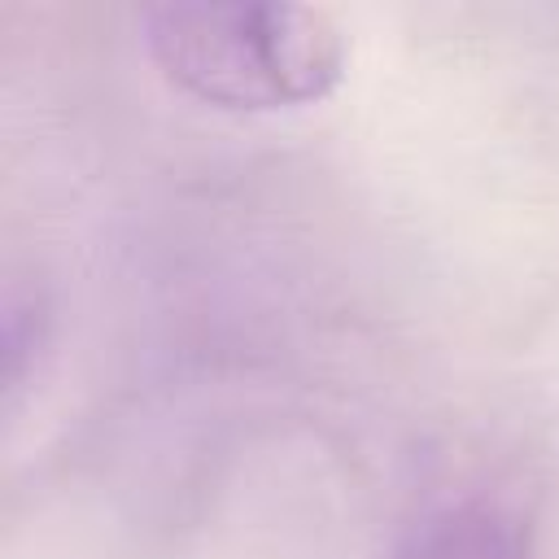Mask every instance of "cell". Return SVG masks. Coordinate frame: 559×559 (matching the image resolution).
Instances as JSON below:
<instances>
[{"instance_id":"cell-1","label":"cell","mask_w":559,"mask_h":559,"mask_svg":"<svg viewBox=\"0 0 559 559\" xmlns=\"http://www.w3.org/2000/svg\"><path fill=\"white\" fill-rule=\"evenodd\" d=\"M144 44L162 74L223 109H284L332 92L345 39L314 4H153Z\"/></svg>"},{"instance_id":"cell-2","label":"cell","mask_w":559,"mask_h":559,"mask_svg":"<svg viewBox=\"0 0 559 559\" xmlns=\"http://www.w3.org/2000/svg\"><path fill=\"white\" fill-rule=\"evenodd\" d=\"M397 559H524V537L511 511L489 498H459L424 511Z\"/></svg>"}]
</instances>
